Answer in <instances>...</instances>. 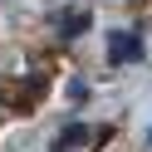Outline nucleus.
I'll return each mask as SVG.
<instances>
[{
	"mask_svg": "<svg viewBox=\"0 0 152 152\" xmlns=\"http://www.w3.org/2000/svg\"><path fill=\"white\" fill-rule=\"evenodd\" d=\"M142 54H147V49H142L137 34H118V30L108 34V64H137Z\"/></svg>",
	"mask_w": 152,
	"mask_h": 152,
	"instance_id": "f257e3e1",
	"label": "nucleus"
},
{
	"mask_svg": "<svg viewBox=\"0 0 152 152\" xmlns=\"http://www.w3.org/2000/svg\"><path fill=\"white\" fill-rule=\"evenodd\" d=\"M83 137H88V128L83 123H69V128L54 137V152H69V147H83Z\"/></svg>",
	"mask_w": 152,
	"mask_h": 152,
	"instance_id": "f03ea898",
	"label": "nucleus"
},
{
	"mask_svg": "<svg viewBox=\"0 0 152 152\" xmlns=\"http://www.w3.org/2000/svg\"><path fill=\"white\" fill-rule=\"evenodd\" d=\"M83 30H88V15H83V10H74V15L59 20V39H79Z\"/></svg>",
	"mask_w": 152,
	"mask_h": 152,
	"instance_id": "7ed1b4c3",
	"label": "nucleus"
},
{
	"mask_svg": "<svg viewBox=\"0 0 152 152\" xmlns=\"http://www.w3.org/2000/svg\"><path fill=\"white\" fill-rule=\"evenodd\" d=\"M69 98H74V103H83V98H88V83L74 79V83H69Z\"/></svg>",
	"mask_w": 152,
	"mask_h": 152,
	"instance_id": "20e7f679",
	"label": "nucleus"
}]
</instances>
